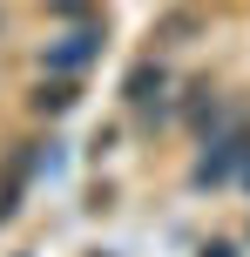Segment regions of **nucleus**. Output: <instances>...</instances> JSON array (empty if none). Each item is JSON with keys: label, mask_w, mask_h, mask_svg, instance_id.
<instances>
[{"label": "nucleus", "mask_w": 250, "mask_h": 257, "mask_svg": "<svg viewBox=\"0 0 250 257\" xmlns=\"http://www.w3.org/2000/svg\"><path fill=\"white\" fill-rule=\"evenodd\" d=\"M102 48H108L102 21H81V27H68V34H54L48 48H41V68H48V75H68V81H75L81 68H95V61H102Z\"/></svg>", "instance_id": "nucleus-1"}, {"label": "nucleus", "mask_w": 250, "mask_h": 257, "mask_svg": "<svg viewBox=\"0 0 250 257\" xmlns=\"http://www.w3.org/2000/svg\"><path fill=\"white\" fill-rule=\"evenodd\" d=\"M250 156V128H230V136H210L203 142V156L189 163V190H216V183H230L243 169Z\"/></svg>", "instance_id": "nucleus-2"}, {"label": "nucleus", "mask_w": 250, "mask_h": 257, "mask_svg": "<svg viewBox=\"0 0 250 257\" xmlns=\"http://www.w3.org/2000/svg\"><path fill=\"white\" fill-rule=\"evenodd\" d=\"M122 95H129L135 115L156 128L162 115H169V68H162L156 54H149V61H135V68H129V81H122Z\"/></svg>", "instance_id": "nucleus-3"}, {"label": "nucleus", "mask_w": 250, "mask_h": 257, "mask_svg": "<svg viewBox=\"0 0 250 257\" xmlns=\"http://www.w3.org/2000/svg\"><path fill=\"white\" fill-rule=\"evenodd\" d=\"M75 102H81V81H68V75H48V81H41L34 95H27V108H34L41 122H61V115H68Z\"/></svg>", "instance_id": "nucleus-4"}, {"label": "nucleus", "mask_w": 250, "mask_h": 257, "mask_svg": "<svg viewBox=\"0 0 250 257\" xmlns=\"http://www.w3.org/2000/svg\"><path fill=\"white\" fill-rule=\"evenodd\" d=\"M189 34H196V14H189V7H169L156 21V48H176V41H189Z\"/></svg>", "instance_id": "nucleus-5"}, {"label": "nucleus", "mask_w": 250, "mask_h": 257, "mask_svg": "<svg viewBox=\"0 0 250 257\" xmlns=\"http://www.w3.org/2000/svg\"><path fill=\"white\" fill-rule=\"evenodd\" d=\"M54 14H61V21H81V14H88V0H54Z\"/></svg>", "instance_id": "nucleus-6"}, {"label": "nucleus", "mask_w": 250, "mask_h": 257, "mask_svg": "<svg viewBox=\"0 0 250 257\" xmlns=\"http://www.w3.org/2000/svg\"><path fill=\"white\" fill-rule=\"evenodd\" d=\"M196 257H237V244H223V237H216V244H203Z\"/></svg>", "instance_id": "nucleus-7"}]
</instances>
